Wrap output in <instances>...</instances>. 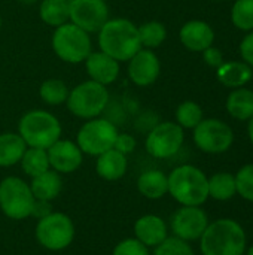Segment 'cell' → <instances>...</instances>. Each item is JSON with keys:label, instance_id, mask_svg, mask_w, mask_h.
<instances>
[{"label": "cell", "instance_id": "1", "mask_svg": "<svg viewBox=\"0 0 253 255\" xmlns=\"http://www.w3.org/2000/svg\"><path fill=\"white\" fill-rule=\"evenodd\" d=\"M246 248V230L233 218H219L209 223L200 238V251L203 255H245Z\"/></svg>", "mask_w": 253, "mask_h": 255}, {"label": "cell", "instance_id": "2", "mask_svg": "<svg viewBox=\"0 0 253 255\" xmlns=\"http://www.w3.org/2000/svg\"><path fill=\"white\" fill-rule=\"evenodd\" d=\"M98 48L119 63L142 49L137 25L127 18H109L98 31Z\"/></svg>", "mask_w": 253, "mask_h": 255}, {"label": "cell", "instance_id": "3", "mask_svg": "<svg viewBox=\"0 0 253 255\" xmlns=\"http://www.w3.org/2000/svg\"><path fill=\"white\" fill-rule=\"evenodd\" d=\"M169 194L180 206H201L209 200V176L192 164H180L169 175Z\"/></svg>", "mask_w": 253, "mask_h": 255}, {"label": "cell", "instance_id": "4", "mask_svg": "<svg viewBox=\"0 0 253 255\" xmlns=\"http://www.w3.org/2000/svg\"><path fill=\"white\" fill-rule=\"evenodd\" d=\"M61 123L55 115L43 109L25 112L18 123V134L25 142L27 148L48 149L61 139Z\"/></svg>", "mask_w": 253, "mask_h": 255}, {"label": "cell", "instance_id": "5", "mask_svg": "<svg viewBox=\"0 0 253 255\" xmlns=\"http://www.w3.org/2000/svg\"><path fill=\"white\" fill-rule=\"evenodd\" d=\"M51 43L55 55L69 64L84 63L92 52L89 33L75 25L73 22H66L57 27L54 30Z\"/></svg>", "mask_w": 253, "mask_h": 255}, {"label": "cell", "instance_id": "6", "mask_svg": "<svg viewBox=\"0 0 253 255\" xmlns=\"http://www.w3.org/2000/svg\"><path fill=\"white\" fill-rule=\"evenodd\" d=\"M67 109L78 118L92 120L100 117L109 105L107 87L91 79L84 81L69 91L66 100Z\"/></svg>", "mask_w": 253, "mask_h": 255}, {"label": "cell", "instance_id": "7", "mask_svg": "<svg viewBox=\"0 0 253 255\" xmlns=\"http://www.w3.org/2000/svg\"><path fill=\"white\" fill-rule=\"evenodd\" d=\"M75 224L72 218L63 212H51L36 224L34 236L40 247L48 251H63L75 241Z\"/></svg>", "mask_w": 253, "mask_h": 255}, {"label": "cell", "instance_id": "8", "mask_svg": "<svg viewBox=\"0 0 253 255\" xmlns=\"http://www.w3.org/2000/svg\"><path fill=\"white\" fill-rule=\"evenodd\" d=\"M34 196L30 184L18 176H7L0 182V211L13 221L31 217Z\"/></svg>", "mask_w": 253, "mask_h": 255}, {"label": "cell", "instance_id": "9", "mask_svg": "<svg viewBox=\"0 0 253 255\" xmlns=\"http://www.w3.org/2000/svg\"><path fill=\"white\" fill-rule=\"evenodd\" d=\"M116 126L101 117L86 120L76 134V143L86 155L97 157L115 146L118 137Z\"/></svg>", "mask_w": 253, "mask_h": 255}, {"label": "cell", "instance_id": "10", "mask_svg": "<svg viewBox=\"0 0 253 255\" xmlns=\"http://www.w3.org/2000/svg\"><path fill=\"white\" fill-rule=\"evenodd\" d=\"M192 139L195 146L206 154H224L234 143V131L218 118H203L194 128Z\"/></svg>", "mask_w": 253, "mask_h": 255}, {"label": "cell", "instance_id": "11", "mask_svg": "<svg viewBox=\"0 0 253 255\" xmlns=\"http://www.w3.org/2000/svg\"><path fill=\"white\" fill-rule=\"evenodd\" d=\"M185 142L183 128L174 121H164L151 128L146 136V151L151 157L158 160L171 158L176 155Z\"/></svg>", "mask_w": 253, "mask_h": 255}, {"label": "cell", "instance_id": "12", "mask_svg": "<svg viewBox=\"0 0 253 255\" xmlns=\"http://www.w3.org/2000/svg\"><path fill=\"white\" fill-rule=\"evenodd\" d=\"M209 223V217L201 206H180L170 218V230L174 238L195 242L200 241Z\"/></svg>", "mask_w": 253, "mask_h": 255}, {"label": "cell", "instance_id": "13", "mask_svg": "<svg viewBox=\"0 0 253 255\" xmlns=\"http://www.w3.org/2000/svg\"><path fill=\"white\" fill-rule=\"evenodd\" d=\"M107 19L106 0H70V22L86 33H98Z\"/></svg>", "mask_w": 253, "mask_h": 255}, {"label": "cell", "instance_id": "14", "mask_svg": "<svg viewBox=\"0 0 253 255\" xmlns=\"http://www.w3.org/2000/svg\"><path fill=\"white\" fill-rule=\"evenodd\" d=\"M128 78L137 87H149L157 82L161 73V63L152 49L142 48L128 61Z\"/></svg>", "mask_w": 253, "mask_h": 255}, {"label": "cell", "instance_id": "15", "mask_svg": "<svg viewBox=\"0 0 253 255\" xmlns=\"http://www.w3.org/2000/svg\"><path fill=\"white\" fill-rule=\"evenodd\" d=\"M46 152L51 169L60 175L76 172L84 161V152L76 142L69 139H58L46 149Z\"/></svg>", "mask_w": 253, "mask_h": 255}, {"label": "cell", "instance_id": "16", "mask_svg": "<svg viewBox=\"0 0 253 255\" xmlns=\"http://www.w3.org/2000/svg\"><path fill=\"white\" fill-rule=\"evenodd\" d=\"M84 63L89 79L104 87L113 84L119 76V61L100 49L97 52H91Z\"/></svg>", "mask_w": 253, "mask_h": 255}, {"label": "cell", "instance_id": "17", "mask_svg": "<svg viewBox=\"0 0 253 255\" xmlns=\"http://www.w3.org/2000/svg\"><path fill=\"white\" fill-rule=\"evenodd\" d=\"M179 39L188 51L203 52L213 45L215 31L206 21L191 19L182 25L179 31Z\"/></svg>", "mask_w": 253, "mask_h": 255}, {"label": "cell", "instance_id": "18", "mask_svg": "<svg viewBox=\"0 0 253 255\" xmlns=\"http://www.w3.org/2000/svg\"><path fill=\"white\" fill-rule=\"evenodd\" d=\"M134 238L140 241L148 248H155L161 242H164L169 238V226L167 223L154 214L142 215L134 223Z\"/></svg>", "mask_w": 253, "mask_h": 255}, {"label": "cell", "instance_id": "19", "mask_svg": "<svg viewBox=\"0 0 253 255\" xmlns=\"http://www.w3.org/2000/svg\"><path fill=\"white\" fill-rule=\"evenodd\" d=\"M127 169H128L127 155L119 152L115 148L97 155L95 172L104 181H109V182L119 181L121 178L125 176Z\"/></svg>", "mask_w": 253, "mask_h": 255}, {"label": "cell", "instance_id": "20", "mask_svg": "<svg viewBox=\"0 0 253 255\" xmlns=\"http://www.w3.org/2000/svg\"><path fill=\"white\" fill-rule=\"evenodd\" d=\"M137 190L149 200H160L169 194V178L163 170H146L137 179Z\"/></svg>", "mask_w": 253, "mask_h": 255}, {"label": "cell", "instance_id": "21", "mask_svg": "<svg viewBox=\"0 0 253 255\" xmlns=\"http://www.w3.org/2000/svg\"><path fill=\"white\" fill-rule=\"evenodd\" d=\"M216 75L221 84L228 88H242L252 79V67L245 61H224L218 69Z\"/></svg>", "mask_w": 253, "mask_h": 255}, {"label": "cell", "instance_id": "22", "mask_svg": "<svg viewBox=\"0 0 253 255\" xmlns=\"http://www.w3.org/2000/svg\"><path fill=\"white\" fill-rule=\"evenodd\" d=\"M30 188H31L34 199L52 202L54 199H57L60 196V193L63 190L61 175L58 172L49 169L45 173H42L36 178H31Z\"/></svg>", "mask_w": 253, "mask_h": 255}, {"label": "cell", "instance_id": "23", "mask_svg": "<svg viewBox=\"0 0 253 255\" xmlns=\"http://www.w3.org/2000/svg\"><path fill=\"white\" fill-rule=\"evenodd\" d=\"M27 149L25 142L18 133L0 134V167H12L18 164Z\"/></svg>", "mask_w": 253, "mask_h": 255}, {"label": "cell", "instance_id": "24", "mask_svg": "<svg viewBox=\"0 0 253 255\" xmlns=\"http://www.w3.org/2000/svg\"><path fill=\"white\" fill-rule=\"evenodd\" d=\"M227 111L237 121H249L253 117V91L249 88H236L227 99Z\"/></svg>", "mask_w": 253, "mask_h": 255}, {"label": "cell", "instance_id": "25", "mask_svg": "<svg viewBox=\"0 0 253 255\" xmlns=\"http://www.w3.org/2000/svg\"><path fill=\"white\" fill-rule=\"evenodd\" d=\"M39 16L49 27H60L70 22V0H42Z\"/></svg>", "mask_w": 253, "mask_h": 255}, {"label": "cell", "instance_id": "26", "mask_svg": "<svg viewBox=\"0 0 253 255\" xmlns=\"http://www.w3.org/2000/svg\"><path fill=\"white\" fill-rule=\"evenodd\" d=\"M237 196L236 176L230 172H216L209 178V199L228 202Z\"/></svg>", "mask_w": 253, "mask_h": 255}, {"label": "cell", "instance_id": "27", "mask_svg": "<svg viewBox=\"0 0 253 255\" xmlns=\"http://www.w3.org/2000/svg\"><path fill=\"white\" fill-rule=\"evenodd\" d=\"M19 164L22 172L30 178H36L51 169L48 152L40 148H27Z\"/></svg>", "mask_w": 253, "mask_h": 255}, {"label": "cell", "instance_id": "28", "mask_svg": "<svg viewBox=\"0 0 253 255\" xmlns=\"http://www.w3.org/2000/svg\"><path fill=\"white\" fill-rule=\"evenodd\" d=\"M139 37L142 48L146 49H155L163 45V42L167 39V28L161 21H146L140 25H137Z\"/></svg>", "mask_w": 253, "mask_h": 255}, {"label": "cell", "instance_id": "29", "mask_svg": "<svg viewBox=\"0 0 253 255\" xmlns=\"http://www.w3.org/2000/svg\"><path fill=\"white\" fill-rule=\"evenodd\" d=\"M69 88L64 81L58 78H49L40 84L39 96L42 102L48 106H58L61 103H66L69 97Z\"/></svg>", "mask_w": 253, "mask_h": 255}, {"label": "cell", "instance_id": "30", "mask_svg": "<svg viewBox=\"0 0 253 255\" xmlns=\"http://www.w3.org/2000/svg\"><path fill=\"white\" fill-rule=\"evenodd\" d=\"M176 121L183 130H194L204 118L203 115V109L198 103L192 102V100H186L183 103H180L176 109Z\"/></svg>", "mask_w": 253, "mask_h": 255}, {"label": "cell", "instance_id": "31", "mask_svg": "<svg viewBox=\"0 0 253 255\" xmlns=\"http://www.w3.org/2000/svg\"><path fill=\"white\" fill-rule=\"evenodd\" d=\"M233 24L243 31L253 30V0H236L231 9Z\"/></svg>", "mask_w": 253, "mask_h": 255}, {"label": "cell", "instance_id": "32", "mask_svg": "<svg viewBox=\"0 0 253 255\" xmlns=\"http://www.w3.org/2000/svg\"><path fill=\"white\" fill-rule=\"evenodd\" d=\"M234 176L237 185V196H240L249 203H253V163L242 166Z\"/></svg>", "mask_w": 253, "mask_h": 255}, {"label": "cell", "instance_id": "33", "mask_svg": "<svg viewBox=\"0 0 253 255\" xmlns=\"http://www.w3.org/2000/svg\"><path fill=\"white\" fill-rule=\"evenodd\" d=\"M154 255H195V253L189 242H185L174 236H169L164 242L155 247Z\"/></svg>", "mask_w": 253, "mask_h": 255}, {"label": "cell", "instance_id": "34", "mask_svg": "<svg viewBox=\"0 0 253 255\" xmlns=\"http://www.w3.org/2000/svg\"><path fill=\"white\" fill-rule=\"evenodd\" d=\"M112 255H151L149 248L136 238H128L118 242L112 251Z\"/></svg>", "mask_w": 253, "mask_h": 255}, {"label": "cell", "instance_id": "35", "mask_svg": "<svg viewBox=\"0 0 253 255\" xmlns=\"http://www.w3.org/2000/svg\"><path fill=\"white\" fill-rule=\"evenodd\" d=\"M115 149H118L119 152L128 155L136 149V139L128 134V133H118V137L115 140Z\"/></svg>", "mask_w": 253, "mask_h": 255}, {"label": "cell", "instance_id": "36", "mask_svg": "<svg viewBox=\"0 0 253 255\" xmlns=\"http://www.w3.org/2000/svg\"><path fill=\"white\" fill-rule=\"evenodd\" d=\"M240 55L243 61L253 67V30L249 31V34L245 36V39L240 43Z\"/></svg>", "mask_w": 253, "mask_h": 255}, {"label": "cell", "instance_id": "37", "mask_svg": "<svg viewBox=\"0 0 253 255\" xmlns=\"http://www.w3.org/2000/svg\"><path fill=\"white\" fill-rule=\"evenodd\" d=\"M203 58H204V61H206L207 66L215 67V69H218L225 61L224 60V54L221 52V49L215 48L213 45L210 48H207V49L203 51Z\"/></svg>", "mask_w": 253, "mask_h": 255}, {"label": "cell", "instance_id": "38", "mask_svg": "<svg viewBox=\"0 0 253 255\" xmlns=\"http://www.w3.org/2000/svg\"><path fill=\"white\" fill-rule=\"evenodd\" d=\"M52 212V205L51 202L48 200H34V205H33V209H31V217L36 218L37 221L48 217L49 214Z\"/></svg>", "mask_w": 253, "mask_h": 255}, {"label": "cell", "instance_id": "39", "mask_svg": "<svg viewBox=\"0 0 253 255\" xmlns=\"http://www.w3.org/2000/svg\"><path fill=\"white\" fill-rule=\"evenodd\" d=\"M248 134H249L251 143L253 145V117L249 120V124H248Z\"/></svg>", "mask_w": 253, "mask_h": 255}, {"label": "cell", "instance_id": "40", "mask_svg": "<svg viewBox=\"0 0 253 255\" xmlns=\"http://www.w3.org/2000/svg\"><path fill=\"white\" fill-rule=\"evenodd\" d=\"M245 255H253V245H251L249 248H246V253Z\"/></svg>", "mask_w": 253, "mask_h": 255}, {"label": "cell", "instance_id": "41", "mask_svg": "<svg viewBox=\"0 0 253 255\" xmlns=\"http://www.w3.org/2000/svg\"><path fill=\"white\" fill-rule=\"evenodd\" d=\"M22 3H27V4H31V3H34L36 0H21Z\"/></svg>", "mask_w": 253, "mask_h": 255}, {"label": "cell", "instance_id": "42", "mask_svg": "<svg viewBox=\"0 0 253 255\" xmlns=\"http://www.w3.org/2000/svg\"><path fill=\"white\" fill-rule=\"evenodd\" d=\"M1 22H3V21H1V15H0V28H1Z\"/></svg>", "mask_w": 253, "mask_h": 255}]
</instances>
